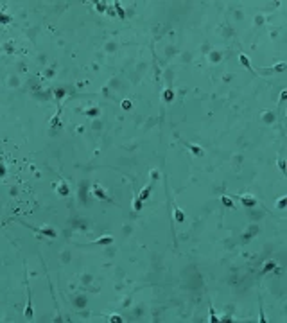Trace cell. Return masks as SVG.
Returning a JSON list of instances; mask_svg holds the SVG:
<instances>
[{"instance_id":"cell-10","label":"cell","mask_w":287,"mask_h":323,"mask_svg":"<svg viewBox=\"0 0 287 323\" xmlns=\"http://www.w3.org/2000/svg\"><path fill=\"white\" fill-rule=\"evenodd\" d=\"M262 117H264V122L271 124V122L275 120V113H271V111H264V113H262Z\"/></svg>"},{"instance_id":"cell-11","label":"cell","mask_w":287,"mask_h":323,"mask_svg":"<svg viewBox=\"0 0 287 323\" xmlns=\"http://www.w3.org/2000/svg\"><path fill=\"white\" fill-rule=\"evenodd\" d=\"M275 268H276V264L273 262V260H267L266 266L262 268V273H267V271H271V269H275Z\"/></svg>"},{"instance_id":"cell-2","label":"cell","mask_w":287,"mask_h":323,"mask_svg":"<svg viewBox=\"0 0 287 323\" xmlns=\"http://www.w3.org/2000/svg\"><path fill=\"white\" fill-rule=\"evenodd\" d=\"M93 194L97 196L99 199H104V201H111L110 197L106 196V192H104V188H102L101 185H93Z\"/></svg>"},{"instance_id":"cell-15","label":"cell","mask_w":287,"mask_h":323,"mask_svg":"<svg viewBox=\"0 0 287 323\" xmlns=\"http://www.w3.org/2000/svg\"><path fill=\"white\" fill-rule=\"evenodd\" d=\"M0 24H11V16L6 13H0Z\"/></svg>"},{"instance_id":"cell-21","label":"cell","mask_w":287,"mask_h":323,"mask_svg":"<svg viewBox=\"0 0 287 323\" xmlns=\"http://www.w3.org/2000/svg\"><path fill=\"white\" fill-rule=\"evenodd\" d=\"M97 11H99V13H104V11H106V4H104V2H97Z\"/></svg>"},{"instance_id":"cell-26","label":"cell","mask_w":287,"mask_h":323,"mask_svg":"<svg viewBox=\"0 0 287 323\" xmlns=\"http://www.w3.org/2000/svg\"><path fill=\"white\" fill-rule=\"evenodd\" d=\"M151 178L152 179H158V178H160V172H158V170H151Z\"/></svg>"},{"instance_id":"cell-14","label":"cell","mask_w":287,"mask_h":323,"mask_svg":"<svg viewBox=\"0 0 287 323\" xmlns=\"http://www.w3.org/2000/svg\"><path fill=\"white\" fill-rule=\"evenodd\" d=\"M210 61L212 63H219L221 61V52H210Z\"/></svg>"},{"instance_id":"cell-16","label":"cell","mask_w":287,"mask_h":323,"mask_svg":"<svg viewBox=\"0 0 287 323\" xmlns=\"http://www.w3.org/2000/svg\"><path fill=\"white\" fill-rule=\"evenodd\" d=\"M65 94H67V90H63V88H59V90H56V92H54V95H56V99H58V101H61V99L65 97Z\"/></svg>"},{"instance_id":"cell-5","label":"cell","mask_w":287,"mask_h":323,"mask_svg":"<svg viewBox=\"0 0 287 323\" xmlns=\"http://www.w3.org/2000/svg\"><path fill=\"white\" fill-rule=\"evenodd\" d=\"M34 230H36V228H34ZM36 232H40V233L47 235V237H56V235H58V232H56V230H52V228H49V226H45V228H40V230H36Z\"/></svg>"},{"instance_id":"cell-7","label":"cell","mask_w":287,"mask_h":323,"mask_svg":"<svg viewBox=\"0 0 287 323\" xmlns=\"http://www.w3.org/2000/svg\"><path fill=\"white\" fill-rule=\"evenodd\" d=\"M239 61H241V65H244V67L249 70V72H253V68H251V63H249V58H248V56L241 54V56H239Z\"/></svg>"},{"instance_id":"cell-22","label":"cell","mask_w":287,"mask_h":323,"mask_svg":"<svg viewBox=\"0 0 287 323\" xmlns=\"http://www.w3.org/2000/svg\"><path fill=\"white\" fill-rule=\"evenodd\" d=\"M129 108H131V101H129V99H124V101H122V110H129Z\"/></svg>"},{"instance_id":"cell-6","label":"cell","mask_w":287,"mask_h":323,"mask_svg":"<svg viewBox=\"0 0 287 323\" xmlns=\"http://www.w3.org/2000/svg\"><path fill=\"white\" fill-rule=\"evenodd\" d=\"M111 242H113V237H110V235H106V237H99L97 241H95V244H99V246H110Z\"/></svg>"},{"instance_id":"cell-20","label":"cell","mask_w":287,"mask_h":323,"mask_svg":"<svg viewBox=\"0 0 287 323\" xmlns=\"http://www.w3.org/2000/svg\"><path fill=\"white\" fill-rule=\"evenodd\" d=\"M285 203H287V197H285V196H282V197L278 199V205H276V206H278V208H285Z\"/></svg>"},{"instance_id":"cell-25","label":"cell","mask_w":287,"mask_h":323,"mask_svg":"<svg viewBox=\"0 0 287 323\" xmlns=\"http://www.w3.org/2000/svg\"><path fill=\"white\" fill-rule=\"evenodd\" d=\"M210 321H219L217 316H215V312H214V307H210Z\"/></svg>"},{"instance_id":"cell-9","label":"cell","mask_w":287,"mask_h":323,"mask_svg":"<svg viewBox=\"0 0 287 323\" xmlns=\"http://www.w3.org/2000/svg\"><path fill=\"white\" fill-rule=\"evenodd\" d=\"M149 192H151V183H149V185H145V188L140 192V196H138V197H140L142 201H145V199L149 197Z\"/></svg>"},{"instance_id":"cell-1","label":"cell","mask_w":287,"mask_h":323,"mask_svg":"<svg viewBox=\"0 0 287 323\" xmlns=\"http://www.w3.org/2000/svg\"><path fill=\"white\" fill-rule=\"evenodd\" d=\"M241 203L244 206H248V208H253V206H257V199L251 194H242L241 196Z\"/></svg>"},{"instance_id":"cell-23","label":"cell","mask_w":287,"mask_h":323,"mask_svg":"<svg viewBox=\"0 0 287 323\" xmlns=\"http://www.w3.org/2000/svg\"><path fill=\"white\" fill-rule=\"evenodd\" d=\"M110 321H117V323H122V321H124V320H122V318H120V316H118V314H113V316H110Z\"/></svg>"},{"instance_id":"cell-12","label":"cell","mask_w":287,"mask_h":323,"mask_svg":"<svg viewBox=\"0 0 287 323\" xmlns=\"http://www.w3.org/2000/svg\"><path fill=\"white\" fill-rule=\"evenodd\" d=\"M172 99H174V92H172V90H165V92H163V101L170 102Z\"/></svg>"},{"instance_id":"cell-3","label":"cell","mask_w":287,"mask_h":323,"mask_svg":"<svg viewBox=\"0 0 287 323\" xmlns=\"http://www.w3.org/2000/svg\"><path fill=\"white\" fill-rule=\"evenodd\" d=\"M58 192L61 196H68V194H70V188H68V185H67V181H65V179H61V181H59Z\"/></svg>"},{"instance_id":"cell-18","label":"cell","mask_w":287,"mask_h":323,"mask_svg":"<svg viewBox=\"0 0 287 323\" xmlns=\"http://www.w3.org/2000/svg\"><path fill=\"white\" fill-rule=\"evenodd\" d=\"M76 305H77V307H85V305H86V298L77 296V298H76Z\"/></svg>"},{"instance_id":"cell-28","label":"cell","mask_w":287,"mask_h":323,"mask_svg":"<svg viewBox=\"0 0 287 323\" xmlns=\"http://www.w3.org/2000/svg\"><path fill=\"white\" fill-rule=\"evenodd\" d=\"M285 97H287V92H285V90H284V92H282V95H280V101H284Z\"/></svg>"},{"instance_id":"cell-8","label":"cell","mask_w":287,"mask_h":323,"mask_svg":"<svg viewBox=\"0 0 287 323\" xmlns=\"http://www.w3.org/2000/svg\"><path fill=\"white\" fill-rule=\"evenodd\" d=\"M174 219H176V223H183V221H185V214L181 212L178 206H174Z\"/></svg>"},{"instance_id":"cell-19","label":"cell","mask_w":287,"mask_h":323,"mask_svg":"<svg viewBox=\"0 0 287 323\" xmlns=\"http://www.w3.org/2000/svg\"><path fill=\"white\" fill-rule=\"evenodd\" d=\"M86 115H88V117H97V115H99V110H97V108H92V110H86Z\"/></svg>"},{"instance_id":"cell-24","label":"cell","mask_w":287,"mask_h":323,"mask_svg":"<svg viewBox=\"0 0 287 323\" xmlns=\"http://www.w3.org/2000/svg\"><path fill=\"white\" fill-rule=\"evenodd\" d=\"M278 167L282 169V172L285 174V162H284V158H280V160H278Z\"/></svg>"},{"instance_id":"cell-13","label":"cell","mask_w":287,"mask_h":323,"mask_svg":"<svg viewBox=\"0 0 287 323\" xmlns=\"http://www.w3.org/2000/svg\"><path fill=\"white\" fill-rule=\"evenodd\" d=\"M115 11H117L118 18H126V13H124V9L120 7V4H118V2H115Z\"/></svg>"},{"instance_id":"cell-4","label":"cell","mask_w":287,"mask_h":323,"mask_svg":"<svg viewBox=\"0 0 287 323\" xmlns=\"http://www.w3.org/2000/svg\"><path fill=\"white\" fill-rule=\"evenodd\" d=\"M187 149H188L190 153H194L196 156H203V154H205V151H203L199 145H196V144H187Z\"/></svg>"},{"instance_id":"cell-27","label":"cell","mask_w":287,"mask_h":323,"mask_svg":"<svg viewBox=\"0 0 287 323\" xmlns=\"http://www.w3.org/2000/svg\"><path fill=\"white\" fill-rule=\"evenodd\" d=\"M0 176H6V165L0 162Z\"/></svg>"},{"instance_id":"cell-17","label":"cell","mask_w":287,"mask_h":323,"mask_svg":"<svg viewBox=\"0 0 287 323\" xmlns=\"http://www.w3.org/2000/svg\"><path fill=\"white\" fill-rule=\"evenodd\" d=\"M221 201L224 203V206H233V201H232V197H228V196H223Z\"/></svg>"}]
</instances>
